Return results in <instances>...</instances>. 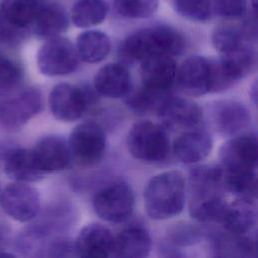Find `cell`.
I'll return each mask as SVG.
<instances>
[{
    "label": "cell",
    "instance_id": "cell-1",
    "mask_svg": "<svg viewBox=\"0 0 258 258\" xmlns=\"http://www.w3.org/2000/svg\"><path fill=\"white\" fill-rule=\"evenodd\" d=\"M223 170L218 165H198L189 174L190 216L199 222H218L227 204Z\"/></svg>",
    "mask_w": 258,
    "mask_h": 258
},
{
    "label": "cell",
    "instance_id": "cell-2",
    "mask_svg": "<svg viewBox=\"0 0 258 258\" xmlns=\"http://www.w3.org/2000/svg\"><path fill=\"white\" fill-rule=\"evenodd\" d=\"M184 176L170 170L153 176L144 190V209L153 220H167L180 214L186 198Z\"/></svg>",
    "mask_w": 258,
    "mask_h": 258
},
{
    "label": "cell",
    "instance_id": "cell-3",
    "mask_svg": "<svg viewBox=\"0 0 258 258\" xmlns=\"http://www.w3.org/2000/svg\"><path fill=\"white\" fill-rule=\"evenodd\" d=\"M183 36L166 25L145 27L131 33L123 41L121 51L130 60L142 61L155 55H176L184 48Z\"/></svg>",
    "mask_w": 258,
    "mask_h": 258
},
{
    "label": "cell",
    "instance_id": "cell-4",
    "mask_svg": "<svg viewBox=\"0 0 258 258\" xmlns=\"http://www.w3.org/2000/svg\"><path fill=\"white\" fill-rule=\"evenodd\" d=\"M131 155L145 163L165 161L170 153V143L165 129L151 121L135 123L127 136Z\"/></svg>",
    "mask_w": 258,
    "mask_h": 258
},
{
    "label": "cell",
    "instance_id": "cell-5",
    "mask_svg": "<svg viewBox=\"0 0 258 258\" xmlns=\"http://www.w3.org/2000/svg\"><path fill=\"white\" fill-rule=\"evenodd\" d=\"M71 158L81 166L97 165L104 157L107 140L103 128L94 122L79 124L68 141Z\"/></svg>",
    "mask_w": 258,
    "mask_h": 258
},
{
    "label": "cell",
    "instance_id": "cell-6",
    "mask_svg": "<svg viewBox=\"0 0 258 258\" xmlns=\"http://www.w3.org/2000/svg\"><path fill=\"white\" fill-rule=\"evenodd\" d=\"M9 95L0 101V124L5 128L18 129L42 110V95L34 87H25Z\"/></svg>",
    "mask_w": 258,
    "mask_h": 258
},
{
    "label": "cell",
    "instance_id": "cell-7",
    "mask_svg": "<svg viewBox=\"0 0 258 258\" xmlns=\"http://www.w3.org/2000/svg\"><path fill=\"white\" fill-rule=\"evenodd\" d=\"M93 205L95 212L103 220L121 223L133 213V191L126 181L118 180L100 189L94 197Z\"/></svg>",
    "mask_w": 258,
    "mask_h": 258
},
{
    "label": "cell",
    "instance_id": "cell-8",
    "mask_svg": "<svg viewBox=\"0 0 258 258\" xmlns=\"http://www.w3.org/2000/svg\"><path fill=\"white\" fill-rule=\"evenodd\" d=\"M79 64L76 46L66 37L55 36L41 45L37 53V66L41 74L48 77L73 73Z\"/></svg>",
    "mask_w": 258,
    "mask_h": 258
},
{
    "label": "cell",
    "instance_id": "cell-9",
    "mask_svg": "<svg viewBox=\"0 0 258 258\" xmlns=\"http://www.w3.org/2000/svg\"><path fill=\"white\" fill-rule=\"evenodd\" d=\"M3 212L12 220L26 223L35 219L40 211L38 191L26 182L14 181L0 192Z\"/></svg>",
    "mask_w": 258,
    "mask_h": 258
},
{
    "label": "cell",
    "instance_id": "cell-10",
    "mask_svg": "<svg viewBox=\"0 0 258 258\" xmlns=\"http://www.w3.org/2000/svg\"><path fill=\"white\" fill-rule=\"evenodd\" d=\"M221 167L226 171H256L258 143L255 133L233 136L220 148Z\"/></svg>",
    "mask_w": 258,
    "mask_h": 258
},
{
    "label": "cell",
    "instance_id": "cell-11",
    "mask_svg": "<svg viewBox=\"0 0 258 258\" xmlns=\"http://www.w3.org/2000/svg\"><path fill=\"white\" fill-rule=\"evenodd\" d=\"M49 108L59 121L73 122L80 119L87 111L90 103L88 92L77 86L60 83L50 91Z\"/></svg>",
    "mask_w": 258,
    "mask_h": 258
},
{
    "label": "cell",
    "instance_id": "cell-12",
    "mask_svg": "<svg viewBox=\"0 0 258 258\" xmlns=\"http://www.w3.org/2000/svg\"><path fill=\"white\" fill-rule=\"evenodd\" d=\"M175 83L179 91L191 97L211 93L212 59L195 55L177 67Z\"/></svg>",
    "mask_w": 258,
    "mask_h": 258
},
{
    "label": "cell",
    "instance_id": "cell-13",
    "mask_svg": "<svg viewBox=\"0 0 258 258\" xmlns=\"http://www.w3.org/2000/svg\"><path fill=\"white\" fill-rule=\"evenodd\" d=\"M212 127L224 136H234L247 128L251 116L247 108L236 101L223 100L213 103L209 108Z\"/></svg>",
    "mask_w": 258,
    "mask_h": 258
},
{
    "label": "cell",
    "instance_id": "cell-14",
    "mask_svg": "<svg viewBox=\"0 0 258 258\" xmlns=\"http://www.w3.org/2000/svg\"><path fill=\"white\" fill-rule=\"evenodd\" d=\"M0 165L4 173L14 181L35 182L44 177L32 156L31 149L5 146L0 149Z\"/></svg>",
    "mask_w": 258,
    "mask_h": 258
},
{
    "label": "cell",
    "instance_id": "cell-15",
    "mask_svg": "<svg viewBox=\"0 0 258 258\" xmlns=\"http://www.w3.org/2000/svg\"><path fill=\"white\" fill-rule=\"evenodd\" d=\"M31 152L38 169L44 174L66 169L72 159L68 142L58 135L41 137Z\"/></svg>",
    "mask_w": 258,
    "mask_h": 258
},
{
    "label": "cell",
    "instance_id": "cell-16",
    "mask_svg": "<svg viewBox=\"0 0 258 258\" xmlns=\"http://www.w3.org/2000/svg\"><path fill=\"white\" fill-rule=\"evenodd\" d=\"M115 238L105 226L92 223L79 233L75 243V254L84 258H105L113 256Z\"/></svg>",
    "mask_w": 258,
    "mask_h": 258
},
{
    "label": "cell",
    "instance_id": "cell-17",
    "mask_svg": "<svg viewBox=\"0 0 258 258\" xmlns=\"http://www.w3.org/2000/svg\"><path fill=\"white\" fill-rule=\"evenodd\" d=\"M163 125L170 129H191L203 119L202 109L187 99L170 95L156 113Z\"/></svg>",
    "mask_w": 258,
    "mask_h": 258
},
{
    "label": "cell",
    "instance_id": "cell-18",
    "mask_svg": "<svg viewBox=\"0 0 258 258\" xmlns=\"http://www.w3.org/2000/svg\"><path fill=\"white\" fill-rule=\"evenodd\" d=\"M177 64L173 56L155 55L141 61L142 86L156 91L168 92L175 83Z\"/></svg>",
    "mask_w": 258,
    "mask_h": 258
},
{
    "label": "cell",
    "instance_id": "cell-19",
    "mask_svg": "<svg viewBox=\"0 0 258 258\" xmlns=\"http://www.w3.org/2000/svg\"><path fill=\"white\" fill-rule=\"evenodd\" d=\"M257 210L254 200L237 198L232 203H227L219 223L230 233L244 235L256 225Z\"/></svg>",
    "mask_w": 258,
    "mask_h": 258
},
{
    "label": "cell",
    "instance_id": "cell-20",
    "mask_svg": "<svg viewBox=\"0 0 258 258\" xmlns=\"http://www.w3.org/2000/svg\"><path fill=\"white\" fill-rule=\"evenodd\" d=\"M69 26L66 9L57 3L40 4L31 23L30 31L39 39L59 36Z\"/></svg>",
    "mask_w": 258,
    "mask_h": 258
},
{
    "label": "cell",
    "instance_id": "cell-21",
    "mask_svg": "<svg viewBox=\"0 0 258 258\" xmlns=\"http://www.w3.org/2000/svg\"><path fill=\"white\" fill-rule=\"evenodd\" d=\"M130 86V73L121 63H108L102 67L94 79L96 91L108 98L126 96L129 93Z\"/></svg>",
    "mask_w": 258,
    "mask_h": 258
},
{
    "label": "cell",
    "instance_id": "cell-22",
    "mask_svg": "<svg viewBox=\"0 0 258 258\" xmlns=\"http://www.w3.org/2000/svg\"><path fill=\"white\" fill-rule=\"evenodd\" d=\"M212 147L213 141L208 132L189 130L175 140L173 154L183 163H197L210 154Z\"/></svg>",
    "mask_w": 258,
    "mask_h": 258
},
{
    "label": "cell",
    "instance_id": "cell-23",
    "mask_svg": "<svg viewBox=\"0 0 258 258\" xmlns=\"http://www.w3.org/2000/svg\"><path fill=\"white\" fill-rule=\"evenodd\" d=\"M39 5L38 0H1L0 20L7 27L27 34Z\"/></svg>",
    "mask_w": 258,
    "mask_h": 258
},
{
    "label": "cell",
    "instance_id": "cell-24",
    "mask_svg": "<svg viewBox=\"0 0 258 258\" xmlns=\"http://www.w3.org/2000/svg\"><path fill=\"white\" fill-rule=\"evenodd\" d=\"M151 246V238L146 230L129 228L115 238L113 256L123 258L146 257L150 253Z\"/></svg>",
    "mask_w": 258,
    "mask_h": 258
},
{
    "label": "cell",
    "instance_id": "cell-25",
    "mask_svg": "<svg viewBox=\"0 0 258 258\" xmlns=\"http://www.w3.org/2000/svg\"><path fill=\"white\" fill-rule=\"evenodd\" d=\"M111 47L110 37L100 30L81 32L76 41L78 56L87 63H97L104 60L110 53Z\"/></svg>",
    "mask_w": 258,
    "mask_h": 258
},
{
    "label": "cell",
    "instance_id": "cell-26",
    "mask_svg": "<svg viewBox=\"0 0 258 258\" xmlns=\"http://www.w3.org/2000/svg\"><path fill=\"white\" fill-rule=\"evenodd\" d=\"M108 11L104 0H78L71 9V19L75 26L88 28L102 23Z\"/></svg>",
    "mask_w": 258,
    "mask_h": 258
},
{
    "label": "cell",
    "instance_id": "cell-27",
    "mask_svg": "<svg viewBox=\"0 0 258 258\" xmlns=\"http://www.w3.org/2000/svg\"><path fill=\"white\" fill-rule=\"evenodd\" d=\"M223 170V184L226 191L237 198L254 200L257 196L256 171H226Z\"/></svg>",
    "mask_w": 258,
    "mask_h": 258
},
{
    "label": "cell",
    "instance_id": "cell-28",
    "mask_svg": "<svg viewBox=\"0 0 258 258\" xmlns=\"http://www.w3.org/2000/svg\"><path fill=\"white\" fill-rule=\"evenodd\" d=\"M170 95V91H156L141 86L140 89L128 97L127 104L132 111L139 114L157 113Z\"/></svg>",
    "mask_w": 258,
    "mask_h": 258
},
{
    "label": "cell",
    "instance_id": "cell-29",
    "mask_svg": "<svg viewBox=\"0 0 258 258\" xmlns=\"http://www.w3.org/2000/svg\"><path fill=\"white\" fill-rule=\"evenodd\" d=\"M249 36L245 31L230 25L218 26L214 29L211 39L213 46L221 53L237 49L248 43Z\"/></svg>",
    "mask_w": 258,
    "mask_h": 258
},
{
    "label": "cell",
    "instance_id": "cell-30",
    "mask_svg": "<svg viewBox=\"0 0 258 258\" xmlns=\"http://www.w3.org/2000/svg\"><path fill=\"white\" fill-rule=\"evenodd\" d=\"M215 250L222 256H252L255 252L254 241L244 235L223 237L215 242Z\"/></svg>",
    "mask_w": 258,
    "mask_h": 258
},
{
    "label": "cell",
    "instance_id": "cell-31",
    "mask_svg": "<svg viewBox=\"0 0 258 258\" xmlns=\"http://www.w3.org/2000/svg\"><path fill=\"white\" fill-rule=\"evenodd\" d=\"M159 0H114L116 12L130 19L150 17L158 8Z\"/></svg>",
    "mask_w": 258,
    "mask_h": 258
},
{
    "label": "cell",
    "instance_id": "cell-32",
    "mask_svg": "<svg viewBox=\"0 0 258 258\" xmlns=\"http://www.w3.org/2000/svg\"><path fill=\"white\" fill-rule=\"evenodd\" d=\"M22 79V69L13 58L0 52V96L14 92Z\"/></svg>",
    "mask_w": 258,
    "mask_h": 258
},
{
    "label": "cell",
    "instance_id": "cell-33",
    "mask_svg": "<svg viewBox=\"0 0 258 258\" xmlns=\"http://www.w3.org/2000/svg\"><path fill=\"white\" fill-rule=\"evenodd\" d=\"M174 10L194 22H207L212 16L211 0H171Z\"/></svg>",
    "mask_w": 258,
    "mask_h": 258
},
{
    "label": "cell",
    "instance_id": "cell-34",
    "mask_svg": "<svg viewBox=\"0 0 258 258\" xmlns=\"http://www.w3.org/2000/svg\"><path fill=\"white\" fill-rule=\"evenodd\" d=\"M212 12L223 18H238L247 10V0H211Z\"/></svg>",
    "mask_w": 258,
    "mask_h": 258
},
{
    "label": "cell",
    "instance_id": "cell-35",
    "mask_svg": "<svg viewBox=\"0 0 258 258\" xmlns=\"http://www.w3.org/2000/svg\"><path fill=\"white\" fill-rule=\"evenodd\" d=\"M201 231L197 227L188 224L176 225L169 233V238L172 243L179 246L195 244L201 240Z\"/></svg>",
    "mask_w": 258,
    "mask_h": 258
},
{
    "label": "cell",
    "instance_id": "cell-36",
    "mask_svg": "<svg viewBox=\"0 0 258 258\" xmlns=\"http://www.w3.org/2000/svg\"><path fill=\"white\" fill-rule=\"evenodd\" d=\"M70 250H74V244H71L67 239H55L47 244L46 255L51 257L67 256L69 255Z\"/></svg>",
    "mask_w": 258,
    "mask_h": 258
},
{
    "label": "cell",
    "instance_id": "cell-37",
    "mask_svg": "<svg viewBox=\"0 0 258 258\" xmlns=\"http://www.w3.org/2000/svg\"><path fill=\"white\" fill-rule=\"evenodd\" d=\"M253 6H254V8H255V6H256V2H255V1H253Z\"/></svg>",
    "mask_w": 258,
    "mask_h": 258
},
{
    "label": "cell",
    "instance_id": "cell-38",
    "mask_svg": "<svg viewBox=\"0 0 258 258\" xmlns=\"http://www.w3.org/2000/svg\"><path fill=\"white\" fill-rule=\"evenodd\" d=\"M0 241H1V228H0Z\"/></svg>",
    "mask_w": 258,
    "mask_h": 258
},
{
    "label": "cell",
    "instance_id": "cell-39",
    "mask_svg": "<svg viewBox=\"0 0 258 258\" xmlns=\"http://www.w3.org/2000/svg\"><path fill=\"white\" fill-rule=\"evenodd\" d=\"M0 192H1V188H0Z\"/></svg>",
    "mask_w": 258,
    "mask_h": 258
}]
</instances>
